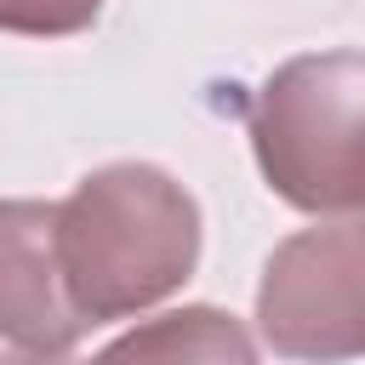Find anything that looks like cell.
Masks as SVG:
<instances>
[{"instance_id":"obj_1","label":"cell","mask_w":365,"mask_h":365,"mask_svg":"<svg viewBox=\"0 0 365 365\" xmlns=\"http://www.w3.org/2000/svg\"><path fill=\"white\" fill-rule=\"evenodd\" d=\"M51 245L63 291L86 325L131 319L188 285L200 262V205L171 171L114 160L57 200Z\"/></svg>"},{"instance_id":"obj_2","label":"cell","mask_w":365,"mask_h":365,"mask_svg":"<svg viewBox=\"0 0 365 365\" xmlns=\"http://www.w3.org/2000/svg\"><path fill=\"white\" fill-rule=\"evenodd\" d=\"M365 57L308 51L279 63L251 97V148L268 188L314 217H359L365 205Z\"/></svg>"},{"instance_id":"obj_3","label":"cell","mask_w":365,"mask_h":365,"mask_svg":"<svg viewBox=\"0 0 365 365\" xmlns=\"http://www.w3.org/2000/svg\"><path fill=\"white\" fill-rule=\"evenodd\" d=\"M257 331L279 359L348 365L365 348V234L331 217L274 245L257 285Z\"/></svg>"},{"instance_id":"obj_4","label":"cell","mask_w":365,"mask_h":365,"mask_svg":"<svg viewBox=\"0 0 365 365\" xmlns=\"http://www.w3.org/2000/svg\"><path fill=\"white\" fill-rule=\"evenodd\" d=\"M51 211L57 200H0V342L23 354H68L91 331L63 291Z\"/></svg>"},{"instance_id":"obj_5","label":"cell","mask_w":365,"mask_h":365,"mask_svg":"<svg viewBox=\"0 0 365 365\" xmlns=\"http://www.w3.org/2000/svg\"><path fill=\"white\" fill-rule=\"evenodd\" d=\"M86 365H257V348H251V331L228 308L188 302V308L131 325Z\"/></svg>"},{"instance_id":"obj_6","label":"cell","mask_w":365,"mask_h":365,"mask_svg":"<svg viewBox=\"0 0 365 365\" xmlns=\"http://www.w3.org/2000/svg\"><path fill=\"white\" fill-rule=\"evenodd\" d=\"M103 0H0V34H29V40H63L91 29Z\"/></svg>"},{"instance_id":"obj_7","label":"cell","mask_w":365,"mask_h":365,"mask_svg":"<svg viewBox=\"0 0 365 365\" xmlns=\"http://www.w3.org/2000/svg\"><path fill=\"white\" fill-rule=\"evenodd\" d=\"M0 365H63V354H0Z\"/></svg>"}]
</instances>
